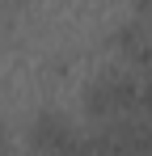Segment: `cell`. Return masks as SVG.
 <instances>
[{
	"mask_svg": "<svg viewBox=\"0 0 152 156\" xmlns=\"http://www.w3.org/2000/svg\"><path fill=\"white\" fill-rule=\"evenodd\" d=\"M34 139H38V144H68V131L59 127V118H47V127H38Z\"/></svg>",
	"mask_w": 152,
	"mask_h": 156,
	"instance_id": "obj_2",
	"label": "cell"
},
{
	"mask_svg": "<svg viewBox=\"0 0 152 156\" xmlns=\"http://www.w3.org/2000/svg\"><path fill=\"white\" fill-rule=\"evenodd\" d=\"M131 101H135V84L123 80V76H106V80H97V84L89 89V110H93L97 118L118 114V110H127Z\"/></svg>",
	"mask_w": 152,
	"mask_h": 156,
	"instance_id": "obj_1",
	"label": "cell"
}]
</instances>
